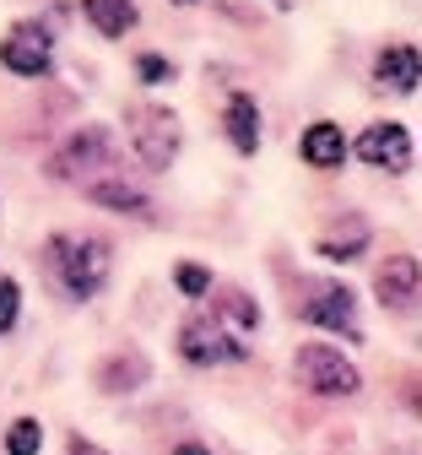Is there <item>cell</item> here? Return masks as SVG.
Returning <instances> with one entry per match:
<instances>
[{
  "label": "cell",
  "instance_id": "cell-1",
  "mask_svg": "<svg viewBox=\"0 0 422 455\" xmlns=\"http://www.w3.org/2000/svg\"><path fill=\"white\" fill-rule=\"evenodd\" d=\"M49 260L60 266V282L71 288V299H92V293H103V282H108V271H114V250L103 244V239H71V234H60V239H49Z\"/></svg>",
  "mask_w": 422,
  "mask_h": 455
},
{
  "label": "cell",
  "instance_id": "cell-2",
  "mask_svg": "<svg viewBox=\"0 0 422 455\" xmlns=\"http://www.w3.org/2000/svg\"><path fill=\"white\" fill-rule=\"evenodd\" d=\"M131 147H136V163L147 168V174H163V168H173L179 147H185V125H179V114L163 108V103H141L131 108Z\"/></svg>",
  "mask_w": 422,
  "mask_h": 455
},
{
  "label": "cell",
  "instance_id": "cell-3",
  "mask_svg": "<svg viewBox=\"0 0 422 455\" xmlns=\"http://www.w3.org/2000/svg\"><path fill=\"white\" fill-rule=\"evenodd\" d=\"M292 369H298V385L315 390V395H330V402L363 390V369H357L341 347H325V341H304L298 358H292Z\"/></svg>",
  "mask_w": 422,
  "mask_h": 455
},
{
  "label": "cell",
  "instance_id": "cell-4",
  "mask_svg": "<svg viewBox=\"0 0 422 455\" xmlns=\"http://www.w3.org/2000/svg\"><path fill=\"white\" fill-rule=\"evenodd\" d=\"M114 163H119L114 157V136L103 125H82L66 147L49 157V180H60V185H87V180H103Z\"/></svg>",
  "mask_w": 422,
  "mask_h": 455
},
{
  "label": "cell",
  "instance_id": "cell-5",
  "mask_svg": "<svg viewBox=\"0 0 422 455\" xmlns=\"http://www.w3.org/2000/svg\"><path fill=\"white\" fill-rule=\"evenodd\" d=\"M250 347L238 341L217 315H190L179 325V358L195 363V369H217V363H238Z\"/></svg>",
  "mask_w": 422,
  "mask_h": 455
},
{
  "label": "cell",
  "instance_id": "cell-6",
  "mask_svg": "<svg viewBox=\"0 0 422 455\" xmlns=\"http://www.w3.org/2000/svg\"><path fill=\"white\" fill-rule=\"evenodd\" d=\"M304 320L315 331H336L346 341H363V325H357V299L341 282H304V299H298Z\"/></svg>",
  "mask_w": 422,
  "mask_h": 455
},
{
  "label": "cell",
  "instance_id": "cell-7",
  "mask_svg": "<svg viewBox=\"0 0 422 455\" xmlns=\"http://www.w3.org/2000/svg\"><path fill=\"white\" fill-rule=\"evenodd\" d=\"M0 66L12 76H49L54 66V38L38 22H17L6 38H0Z\"/></svg>",
  "mask_w": 422,
  "mask_h": 455
},
{
  "label": "cell",
  "instance_id": "cell-8",
  "mask_svg": "<svg viewBox=\"0 0 422 455\" xmlns=\"http://www.w3.org/2000/svg\"><path fill=\"white\" fill-rule=\"evenodd\" d=\"M352 157L369 163V168H390V174H401V168H411V131L395 125V120H379V125H369L363 136L352 141Z\"/></svg>",
  "mask_w": 422,
  "mask_h": 455
},
{
  "label": "cell",
  "instance_id": "cell-9",
  "mask_svg": "<svg viewBox=\"0 0 422 455\" xmlns=\"http://www.w3.org/2000/svg\"><path fill=\"white\" fill-rule=\"evenodd\" d=\"M417 293H422L417 260H411V255H390V260L379 266V276H374V299H379L390 315H406V309L417 304Z\"/></svg>",
  "mask_w": 422,
  "mask_h": 455
},
{
  "label": "cell",
  "instance_id": "cell-10",
  "mask_svg": "<svg viewBox=\"0 0 422 455\" xmlns=\"http://www.w3.org/2000/svg\"><path fill=\"white\" fill-rule=\"evenodd\" d=\"M417 82H422V60H417L411 44L379 49V60H374V87H385V92H417Z\"/></svg>",
  "mask_w": 422,
  "mask_h": 455
},
{
  "label": "cell",
  "instance_id": "cell-11",
  "mask_svg": "<svg viewBox=\"0 0 422 455\" xmlns=\"http://www.w3.org/2000/svg\"><path fill=\"white\" fill-rule=\"evenodd\" d=\"M298 152H304L309 168H341L346 163V136H341L336 120H315L304 131V141H298Z\"/></svg>",
  "mask_w": 422,
  "mask_h": 455
},
{
  "label": "cell",
  "instance_id": "cell-12",
  "mask_svg": "<svg viewBox=\"0 0 422 455\" xmlns=\"http://www.w3.org/2000/svg\"><path fill=\"white\" fill-rule=\"evenodd\" d=\"M222 125H227V141L244 152V157H250V152H260V103H255L250 92H233V98H227Z\"/></svg>",
  "mask_w": 422,
  "mask_h": 455
},
{
  "label": "cell",
  "instance_id": "cell-13",
  "mask_svg": "<svg viewBox=\"0 0 422 455\" xmlns=\"http://www.w3.org/2000/svg\"><path fill=\"white\" fill-rule=\"evenodd\" d=\"M82 190H87V201H92V206H103V212H125V217H152V201H147V196H141L136 185H125V180H108V174H103V180H87Z\"/></svg>",
  "mask_w": 422,
  "mask_h": 455
},
{
  "label": "cell",
  "instance_id": "cell-14",
  "mask_svg": "<svg viewBox=\"0 0 422 455\" xmlns=\"http://www.w3.org/2000/svg\"><path fill=\"white\" fill-rule=\"evenodd\" d=\"M369 239H374V234H369V222H363V217L352 212V217H341L336 228H325L315 250H320L325 260H357V255L369 250Z\"/></svg>",
  "mask_w": 422,
  "mask_h": 455
},
{
  "label": "cell",
  "instance_id": "cell-15",
  "mask_svg": "<svg viewBox=\"0 0 422 455\" xmlns=\"http://www.w3.org/2000/svg\"><path fill=\"white\" fill-rule=\"evenodd\" d=\"M147 374H152L147 353H114V358H103V369H98V390L125 395V390H141Z\"/></svg>",
  "mask_w": 422,
  "mask_h": 455
},
{
  "label": "cell",
  "instance_id": "cell-16",
  "mask_svg": "<svg viewBox=\"0 0 422 455\" xmlns=\"http://www.w3.org/2000/svg\"><path fill=\"white\" fill-rule=\"evenodd\" d=\"M211 299H217V320L227 331H260V304L244 288H227V282H211Z\"/></svg>",
  "mask_w": 422,
  "mask_h": 455
},
{
  "label": "cell",
  "instance_id": "cell-17",
  "mask_svg": "<svg viewBox=\"0 0 422 455\" xmlns=\"http://www.w3.org/2000/svg\"><path fill=\"white\" fill-rule=\"evenodd\" d=\"M82 12L103 38H125L136 28V0H82Z\"/></svg>",
  "mask_w": 422,
  "mask_h": 455
},
{
  "label": "cell",
  "instance_id": "cell-18",
  "mask_svg": "<svg viewBox=\"0 0 422 455\" xmlns=\"http://www.w3.org/2000/svg\"><path fill=\"white\" fill-rule=\"evenodd\" d=\"M44 450V423L38 418H17L6 434V455H38Z\"/></svg>",
  "mask_w": 422,
  "mask_h": 455
},
{
  "label": "cell",
  "instance_id": "cell-19",
  "mask_svg": "<svg viewBox=\"0 0 422 455\" xmlns=\"http://www.w3.org/2000/svg\"><path fill=\"white\" fill-rule=\"evenodd\" d=\"M173 288L185 293V299H206V293H211V271L195 266V260H179V266H173Z\"/></svg>",
  "mask_w": 422,
  "mask_h": 455
},
{
  "label": "cell",
  "instance_id": "cell-20",
  "mask_svg": "<svg viewBox=\"0 0 422 455\" xmlns=\"http://www.w3.org/2000/svg\"><path fill=\"white\" fill-rule=\"evenodd\" d=\"M17 320H22V288L12 276H0V336L17 331Z\"/></svg>",
  "mask_w": 422,
  "mask_h": 455
},
{
  "label": "cell",
  "instance_id": "cell-21",
  "mask_svg": "<svg viewBox=\"0 0 422 455\" xmlns=\"http://www.w3.org/2000/svg\"><path fill=\"white\" fill-rule=\"evenodd\" d=\"M136 76H141L147 87H163V82H173V66L163 60V54H141V60H136Z\"/></svg>",
  "mask_w": 422,
  "mask_h": 455
},
{
  "label": "cell",
  "instance_id": "cell-22",
  "mask_svg": "<svg viewBox=\"0 0 422 455\" xmlns=\"http://www.w3.org/2000/svg\"><path fill=\"white\" fill-rule=\"evenodd\" d=\"M71 455H108V450L92 444V439H82V434H71Z\"/></svg>",
  "mask_w": 422,
  "mask_h": 455
},
{
  "label": "cell",
  "instance_id": "cell-23",
  "mask_svg": "<svg viewBox=\"0 0 422 455\" xmlns=\"http://www.w3.org/2000/svg\"><path fill=\"white\" fill-rule=\"evenodd\" d=\"M173 455H211V450H206V444H179Z\"/></svg>",
  "mask_w": 422,
  "mask_h": 455
},
{
  "label": "cell",
  "instance_id": "cell-24",
  "mask_svg": "<svg viewBox=\"0 0 422 455\" xmlns=\"http://www.w3.org/2000/svg\"><path fill=\"white\" fill-rule=\"evenodd\" d=\"M271 6H276V12H292V0H271Z\"/></svg>",
  "mask_w": 422,
  "mask_h": 455
},
{
  "label": "cell",
  "instance_id": "cell-25",
  "mask_svg": "<svg viewBox=\"0 0 422 455\" xmlns=\"http://www.w3.org/2000/svg\"><path fill=\"white\" fill-rule=\"evenodd\" d=\"M173 6H195V0H173Z\"/></svg>",
  "mask_w": 422,
  "mask_h": 455
}]
</instances>
